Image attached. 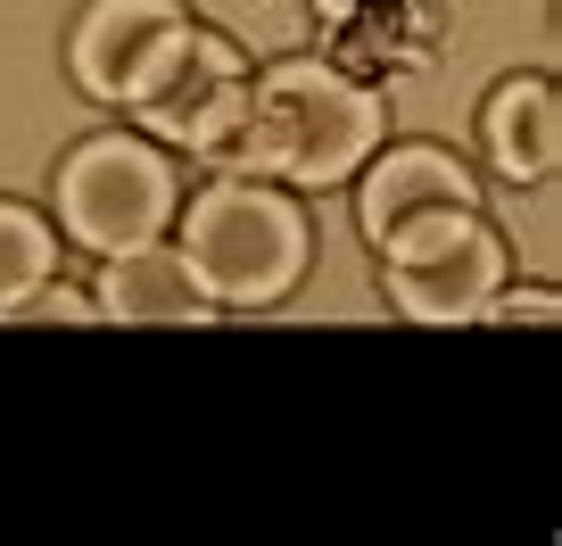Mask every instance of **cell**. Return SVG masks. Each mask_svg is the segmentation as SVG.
Returning a JSON list of instances; mask_svg holds the SVG:
<instances>
[{
    "instance_id": "3",
    "label": "cell",
    "mask_w": 562,
    "mask_h": 546,
    "mask_svg": "<svg viewBox=\"0 0 562 546\" xmlns=\"http://www.w3.org/2000/svg\"><path fill=\"white\" fill-rule=\"evenodd\" d=\"M389 257V290L414 323H472L480 307L496 299V232L480 224V208H447V215H422L405 224L397 241H381Z\"/></svg>"
},
{
    "instance_id": "7",
    "label": "cell",
    "mask_w": 562,
    "mask_h": 546,
    "mask_svg": "<svg viewBox=\"0 0 562 546\" xmlns=\"http://www.w3.org/2000/svg\"><path fill=\"white\" fill-rule=\"evenodd\" d=\"M91 315L108 323H207V290H199V274L182 265V248H116L108 257V282H100V307Z\"/></svg>"
},
{
    "instance_id": "6",
    "label": "cell",
    "mask_w": 562,
    "mask_h": 546,
    "mask_svg": "<svg viewBox=\"0 0 562 546\" xmlns=\"http://www.w3.org/2000/svg\"><path fill=\"white\" fill-rule=\"evenodd\" d=\"M175 34H182L175 0H100L83 18V34H75V75H83V91H100V100H133Z\"/></svg>"
},
{
    "instance_id": "12",
    "label": "cell",
    "mask_w": 562,
    "mask_h": 546,
    "mask_svg": "<svg viewBox=\"0 0 562 546\" xmlns=\"http://www.w3.org/2000/svg\"><path fill=\"white\" fill-rule=\"evenodd\" d=\"M480 315H496V323H554V299H546V290H513L505 307H480Z\"/></svg>"
},
{
    "instance_id": "9",
    "label": "cell",
    "mask_w": 562,
    "mask_h": 546,
    "mask_svg": "<svg viewBox=\"0 0 562 546\" xmlns=\"http://www.w3.org/2000/svg\"><path fill=\"white\" fill-rule=\"evenodd\" d=\"M488 149L513 182H546L562 158V116H554V91L529 75V83H505L488 100Z\"/></svg>"
},
{
    "instance_id": "5",
    "label": "cell",
    "mask_w": 562,
    "mask_h": 546,
    "mask_svg": "<svg viewBox=\"0 0 562 546\" xmlns=\"http://www.w3.org/2000/svg\"><path fill=\"white\" fill-rule=\"evenodd\" d=\"M240 100H248L240 58H232L215 34H191V25H182V34L166 42V58L149 67V83H140L124 108H140V124H149V133H166V142L224 149Z\"/></svg>"
},
{
    "instance_id": "10",
    "label": "cell",
    "mask_w": 562,
    "mask_h": 546,
    "mask_svg": "<svg viewBox=\"0 0 562 546\" xmlns=\"http://www.w3.org/2000/svg\"><path fill=\"white\" fill-rule=\"evenodd\" d=\"M34 282H50V232H42V215L0 208V307L25 299Z\"/></svg>"
},
{
    "instance_id": "11",
    "label": "cell",
    "mask_w": 562,
    "mask_h": 546,
    "mask_svg": "<svg viewBox=\"0 0 562 546\" xmlns=\"http://www.w3.org/2000/svg\"><path fill=\"white\" fill-rule=\"evenodd\" d=\"M0 323H91V307L75 299V290H50V282H34L25 299H9V307H0Z\"/></svg>"
},
{
    "instance_id": "4",
    "label": "cell",
    "mask_w": 562,
    "mask_h": 546,
    "mask_svg": "<svg viewBox=\"0 0 562 546\" xmlns=\"http://www.w3.org/2000/svg\"><path fill=\"white\" fill-rule=\"evenodd\" d=\"M58 208H67V232L83 248L116 257V248L158 241V224L175 215V175L140 142H91L58 175Z\"/></svg>"
},
{
    "instance_id": "8",
    "label": "cell",
    "mask_w": 562,
    "mask_h": 546,
    "mask_svg": "<svg viewBox=\"0 0 562 546\" xmlns=\"http://www.w3.org/2000/svg\"><path fill=\"white\" fill-rule=\"evenodd\" d=\"M447 208H480V191H472V175H463L456 158H439V149H397V158H381L372 182H364V232L372 241H397L405 224L447 215Z\"/></svg>"
},
{
    "instance_id": "2",
    "label": "cell",
    "mask_w": 562,
    "mask_h": 546,
    "mask_svg": "<svg viewBox=\"0 0 562 546\" xmlns=\"http://www.w3.org/2000/svg\"><path fill=\"white\" fill-rule=\"evenodd\" d=\"M182 265L199 274V290H207V299H224V307H265V299H281V290L299 282L306 232H299V215L281 208V199L224 182V191H207V199L191 208V224H182Z\"/></svg>"
},
{
    "instance_id": "1",
    "label": "cell",
    "mask_w": 562,
    "mask_h": 546,
    "mask_svg": "<svg viewBox=\"0 0 562 546\" xmlns=\"http://www.w3.org/2000/svg\"><path fill=\"white\" fill-rule=\"evenodd\" d=\"M372 133H381V108L356 83H339L323 67H281L240 100L215 158L265 166V175H290V182H339L364 166Z\"/></svg>"
}]
</instances>
